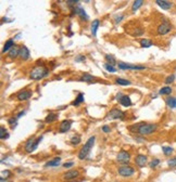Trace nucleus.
Wrapping results in <instances>:
<instances>
[{"label": "nucleus", "instance_id": "obj_1", "mask_svg": "<svg viewBox=\"0 0 176 182\" xmlns=\"http://www.w3.org/2000/svg\"><path fill=\"white\" fill-rule=\"evenodd\" d=\"M49 75V69L44 66V65H38V66H35L31 72H30V78L33 80H40L42 78H45Z\"/></svg>", "mask_w": 176, "mask_h": 182}, {"label": "nucleus", "instance_id": "obj_2", "mask_svg": "<svg viewBox=\"0 0 176 182\" xmlns=\"http://www.w3.org/2000/svg\"><path fill=\"white\" fill-rule=\"evenodd\" d=\"M158 129L157 124H147V123H142V124H138L137 125V132L140 136H148L151 134L152 132H154Z\"/></svg>", "mask_w": 176, "mask_h": 182}, {"label": "nucleus", "instance_id": "obj_3", "mask_svg": "<svg viewBox=\"0 0 176 182\" xmlns=\"http://www.w3.org/2000/svg\"><path fill=\"white\" fill-rule=\"evenodd\" d=\"M95 139H96V138L92 136H90L87 141H86V143L84 144V146L80 148V152H78V158L82 159V160H84V159L87 158L88 154L90 153V150H92V146H94Z\"/></svg>", "mask_w": 176, "mask_h": 182}, {"label": "nucleus", "instance_id": "obj_4", "mask_svg": "<svg viewBox=\"0 0 176 182\" xmlns=\"http://www.w3.org/2000/svg\"><path fill=\"white\" fill-rule=\"evenodd\" d=\"M42 140V136H38V138H35V136H32L31 139H28V141L25 144V151L26 153H32L34 152L37 146H38L39 142Z\"/></svg>", "mask_w": 176, "mask_h": 182}, {"label": "nucleus", "instance_id": "obj_5", "mask_svg": "<svg viewBox=\"0 0 176 182\" xmlns=\"http://www.w3.org/2000/svg\"><path fill=\"white\" fill-rule=\"evenodd\" d=\"M172 28H173L172 24L168 22V21H163V22L161 23V24H159V26L157 27V33L159 35L164 36V35H168V33H171Z\"/></svg>", "mask_w": 176, "mask_h": 182}, {"label": "nucleus", "instance_id": "obj_6", "mask_svg": "<svg viewBox=\"0 0 176 182\" xmlns=\"http://www.w3.org/2000/svg\"><path fill=\"white\" fill-rule=\"evenodd\" d=\"M107 117L109 119H124L125 117V113L122 112L119 108H112L109 113H108Z\"/></svg>", "mask_w": 176, "mask_h": 182}, {"label": "nucleus", "instance_id": "obj_7", "mask_svg": "<svg viewBox=\"0 0 176 182\" xmlns=\"http://www.w3.org/2000/svg\"><path fill=\"white\" fill-rule=\"evenodd\" d=\"M118 171H119V174H121L122 177H130V176H133V174H134L135 169L130 166L123 165V166L119 167Z\"/></svg>", "mask_w": 176, "mask_h": 182}, {"label": "nucleus", "instance_id": "obj_8", "mask_svg": "<svg viewBox=\"0 0 176 182\" xmlns=\"http://www.w3.org/2000/svg\"><path fill=\"white\" fill-rule=\"evenodd\" d=\"M118 65H119V68H121L123 71H125V69H133V71H136V69H139V71L146 69L145 66H142V65H134V64H130V63H124V62H119Z\"/></svg>", "mask_w": 176, "mask_h": 182}, {"label": "nucleus", "instance_id": "obj_9", "mask_svg": "<svg viewBox=\"0 0 176 182\" xmlns=\"http://www.w3.org/2000/svg\"><path fill=\"white\" fill-rule=\"evenodd\" d=\"M116 159H118L119 163L127 165L130 159V154L127 151H121L119 154H118V156H116Z\"/></svg>", "mask_w": 176, "mask_h": 182}, {"label": "nucleus", "instance_id": "obj_10", "mask_svg": "<svg viewBox=\"0 0 176 182\" xmlns=\"http://www.w3.org/2000/svg\"><path fill=\"white\" fill-rule=\"evenodd\" d=\"M72 124H73V120H71V119H64V120H62L60 126H59V131L61 133L68 132L70 129H71Z\"/></svg>", "mask_w": 176, "mask_h": 182}, {"label": "nucleus", "instance_id": "obj_11", "mask_svg": "<svg viewBox=\"0 0 176 182\" xmlns=\"http://www.w3.org/2000/svg\"><path fill=\"white\" fill-rule=\"evenodd\" d=\"M31 97H32V91L26 90V89L20 91L19 93L16 94V99H18L19 101H27Z\"/></svg>", "mask_w": 176, "mask_h": 182}, {"label": "nucleus", "instance_id": "obj_12", "mask_svg": "<svg viewBox=\"0 0 176 182\" xmlns=\"http://www.w3.org/2000/svg\"><path fill=\"white\" fill-rule=\"evenodd\" d=\"M80 176V171L77 169H71V170L66 171L65 174H63V179L64 180H73V179L77 178Z\"/></svg>", "mask_w": 176, "mask_h": 182}, {"label": "nucleus", "instance_id": "obj_13", "mask_svg": "<svg viewBox=\"0 0 176 182\" xmlns=\"http://www.w3.org/2000/svg\"><path fill=\"white\" fill-rule=\"evenodd\" d=\"M73 12L75 13V14H77L78 16H80L82 20H85V21H87L89 18H88L87 13H86V11H85L83 8L80 7V6H76V7H74V10H73Z\"/></svg>", "mask_w": 176, "mask_h": 182}, {"label": "nucleus", "instance_id": "obj_14", "mask_svg": "<svg viewBox=\"0 0 176 182\" xmlns=\"http://www.w3.org/2000/svg\"><path fill=\"white\" fill-rule=\"evenodd\" d=\"M19 57H20L21 60H23V61H27L28 59H30V57H31V53H30V50H28L27 47H25V46H21Z\"/></svg>", "mask_w": 176, "mask_h": 182}, {"label": "nucleus", "instance_id": "obj_15", "mask_svg": "<svg viewBox=\"0 0 176 182\" xmlns=\"http://www.w3.org/2000/svg\"><path fill=\"white\" fill-rule=\"evenodd\" d=\"M156 4L160 8H162L163 10H170L173 7V2L171 1H166V0H157Z\"/></svg>", "mask_w": 176, "mask_h": 182}, {"label": "nucleus", "instance_id": "obj_16", "mask_svg": "<svg viewBox=\"0 0 176 182\" xmlns=\"http://www.w3.org/2000/svg\"><path fill=\"white\" fill-rule=\"evenodd\" d=\"M135 163L136 165L139 167H144L147 164V156L142 155V154H138L136 157H135Z\"/></svg>", "mask_w": 176, "mask_h": 182}, {"label": "nucleus", "instance_id": "obj_17", "mask_svg": "<svg viewBox=\"0 0 176 182\" xmlns=\"http://www.w3.org/2000/svg\"><path fill=\"white\" fill-rule=\"evenodd\" d=\"M20 49H21V47H19L18 45L14 46V47H13V48H12V49L8 52V57H9V59H15V57H19Z\"/></svg>", "mask_w": 176, "mask_h": 182}, {"label": "nucleus", "instance_id": "obj_18", "mask_svg": "<svg viewBox=\"0 0 176 182\" xmlns=\"http://www.w3.org/2000/svg\"><path fill=\"white\" fill-rule=\"evenodd\" d=\"M14 46H15V43H14V40H13V39H9V40H7L4 46V48H2V53L9 52Z\"/></svg>", "mask_w": 176, "mask_h": 182}, {"label": "nucleus", "instance_id": "obj_19", "mask_svg": "<svg viewBox=\"0 0 176 182\" xmlns=\"http://www.w3.org/2000/svg\"><path fill=\"white\" fill-rule=\"evenodd\" d=\"M165 103L170 108H176V97H168L165 99Z\"/></svg>", "mask_w": 176, "mask_h": 182}, {"label": "nucleus", "instance_id": "obj_20", "mask_svg": "<svg viewBox=\"0 0 176 182\" xmlns=\"http://www.w3.org/2000/svg\"><path fill=\"white\" fill-rule=\"evenodd\" d=\"M95 79V77L90 74H88V73H84V74H82L78 80L80 81H85V83H89V81H92V80Z\"/></svg>", "mask_w": 176, "mask_h": 182}, {"label": "nucleus", "instance_id": "obj_21", "mask_svg": "<svg viewBox=\"0 0 176 182\" xmlns=\"http://www.w3.org/2000/svg\"><path fill=\"white\" fill-rule=\"evenodd\" d=\"M132 29H133V32H132L130 34L133 35L134 37H138V36H142V35L144 34V33H145V30H144V28H142V26L133 27Z\"/></svg>", "mask_w": 176, "mask_h": 182}, {"label": "nucleus", "instance_id": "obj_22", "mask_svg": "<svg viewBox=\"0 0 176 182\" xmlns=\"http://www.w3.org/2000/svg\"><path fill=\"white\" fill-rule=\"evenodd\" d=\"M61 163V158L60 157H56L54 158L52 160H49V162H47L45 164V167H56V166H59Z\"/></svg>", "mask_w": 176, "mask_h": 182}, {"label": "nucleus", "instance_id": "obj_23", "mask_svg": "<svg viewBox=\"0 0 176 182\" xmlns=\"http://www.w3.org/2000/svg\"><path fill=\"white\" fill-rule=\"evenodd\" d=\"M120 103H121V105L125 106V107H130L133 103H132V100H130V97H127V95H124L121 100H120Z\"/></svg>", "mask_w": 176, "mask_h": 182}, {"label": "nucleus", "instance_id": "obj_24", "mask_svg": "<svg viewBox=\"0 0 176 182\" xmlns=\"http://www.w3.org/2000/svg\"><path fill=\"white\" fill-rule=\"evenodd\" d=\"M99 24H100L99 20H94V21H92V27H90L92 36H96V35H97V29H98V27H99Z\"/></svg>", "mask_w": 176, "mask_h": 182}, {"label": "nucleus", "instance_id": "obj_25", "mask_svg": "<svg viewBox=\"0 0 176 182\" xmlns=\"http://www.w3.org/2000/svg\"><path fill=\"white\" fill-rule=\"evenodd\" d=\"M57 119H58V114L49 113L48 115H47V117L45 118V121L48 123V124H50V123H54V121H56Z\"/></svg>", "mask_w": 176, "mask_h": 182}, {"label": "nucleus", "instance_id": "obj_26", "mask_svg": "<svg viewBox=\"0 0 176 182\" xmlns=\"http://www.w3.org/2000/svg\"><path fill=\"white\" fill-rule=\"evenodd\" d=\"M172 88L168 87V86H165V87L161 88L160 91H159V94L161 95H170L171 93H172Z\"/></svg>", "mask_w": 176, "mask_h": 182}, {"label": "nucleus", "instance_id": "obj_27", "mask_svg": "<svg viewBox=\"0 0 176 182\" xmlns=\"http://www.w3.org/2000/svg\"><path fill=\"white\" fill-rule=\"evenodd\" d=\"M139 43H140V46H142V48H150V47L153 45V42L151 41L150 39H147V38H145V39H140Z\"/></svg>", "mask_w": 176, "mask_h": 182}, {"label": "nucleus", "instance_id": "obj_28", "mask_svg": "<svg viewBox=\"0 0 176 182\" xmlns=\"http://www.w3.org/2000/svg\"><path fill=\"white\" fill-rule=\"evenodd\" d=\"M9 138V133L7 132V129L4 128V126L0 127V139L1 140H6Z\"/></svg>", "mask_w": 176, "mask_h": 182}, {"label": "nucleus", "instance_id": "obj_29", "mask_svg": "<svg viewBox=\"0 0 176 182\" xmlns=\"http://www.w3.org/2000/svg\"><path fill=\"white\" fill-rule=\"evenodd\" d=\"M82 102H84V94H83V93H78L76 99H75V101L72 103V105L77 106V105H80Z\"/></svg>", "mask_w": 176, "mask_h": 182}, {"label": "nucleus", "instance_id": "obj_30", "mask_svg": "<svg viewBox=\"0 0 176 182\" xmlns=\"http://www.w3.org/2000/svg\"><path fill=\"white\" fill-rule=\"evenodd\" d=\"M142 4H144V1H142V0H136V1H134V4L132 6V11L135 12L136 10H138L139 8L142 7Z\"/></svg>", "mask_w": 176, "mask_h": 182}, {"label": "nucleus", "instance_id": "obj_31", "mask_svg": "<svg viewBox=\"0 0 176 182\" xmlns=\"http://www.w3.org/2000/svg\"><path fill=\"white\" fill-rule=\"evenodd\" d=\"M115 83H118V85H120V86H130V83H132L130 80L123 79V78H116V79H115Z\"/></svg>", "mask_w": 176, "mask_h": 182}, {"label": "nucleus", "instance_id": "obj_32", "mask_svg": "<svg viewBox=\"0 0 176 182\" xmlns=\"http://www.w3.org/2000/svg\"><path fill=\"white\" fill-rule=\"evenodd\" d=\"M70 142H71V144H72V145H77V144H80V136H78V134L73 136L72 138H71Z\"/></svg>", "mask_w": 176, "mask_h": 182}, {"label": "nucleus", "instance_id": "obj_33", "mask_svg": "<svg viewBox=\"0 0 176 182\" xmlns=\"http://www.w3.org/2000/svg\"><path fill=\"white\" fill-rule=\"evenodd\" d=\"M106 61H107V63H109V64H111V65L116 64V60L114 59V57H113V55H110V54H107V55H106Z\"/></svg>", "mask_w": 176, "mask_h": 182}, {"label": "nucleus", "instance_id": "obj_34", "mask_svg": "<svg viewBox=\"0 0 176 182\" xmlns=\"http://www.w3.org/2000/svg\"><path fill=\"white\" fill-rule=\"evenodd\" d=\"M162 151L165 156H170L173 153V148L171 146H162Z\"/></svg>", "mask_w": 176, "mask_h": 182}, {"label": "nucleus", "instance_id": "obj_35", "mask_svg": "<svg viewBox=\"0 0 176 182\" xmlns=\"http://www.w3.org/2000/svg\"><path fill=\"white\" fill-rule=\"evenodd\" d=\"M103 67L107 69L108 72H110V73H115L116 72V68L113 66V65L111 64H109V63H104L103 64Z\"/></svg>", "mask_w": 176, "mask_h": 182}, {"label": "nucleus", "instance_id": "obj_36", "mask_svg": "<svg viewBox=\"0 0 176 182\" xmlns=\"http://www.w3.org/2000/svg\"><path fill=\"white\" fill-rule=\"evenodd\" d=\"M8 123L11 125V129H14L16 127V125H18V118H14V117H12V118H9L8 119Z\"/></svg>", "mask_w": 176, "mask_h": 182}, {"label": "nucleus", "instance_id": "obj_37", "mask_svg": "<svg viewBox=\"0 0 176 182\" xmlns=\"http://www.w3.org/2000/svg\"><path fill=\"white\" fill-rule=\"evenodd\" d=\"M159 164H160V159L154 158V159H152V160L150 162L149 166H150V168H156V167H157Z\"/></svg>", "mask_w": 176, "mask_h": 182}, {"label": "nucleus", "instance_id": "obj_38", "mask_svg": "<svg viewBox=\"0 0 176 182\" xmlns=\"http://www.w3.org/2000/svg\"><path fill=\"white\" fill-rule=\"evenodd\" d=\"M168 167H176V156H174L173 158H170L168 160Z\"/></svg>", "mask_w": 176, "mask_h": 182}, {"label": "nucleus", "instance_id": "obj_39", "mask_svg": "<svg viewBox=\"0 0 176 182\" xmlns=\"http://www.w3.org/2000/svg\"><path fill=\"white\" fill-rule=\"evenodd\" d=\"M174 80H175V75H170L165 78V83H166V85H170V83H172Z\"/></svg>", "mask_w": 176, "mask_h": 182}, {"label": "nucleus", "instance_id": "obj_40", "mask_svg": "<svg viewBox=\"0 0 176 182\" xmlns=\"http://www.w3.org/2000/svg\"><path fill=\"white\" fill-rule=\"evenodd\" d=\"M11 176V172L9 170H4L1 171V179H8V177Z\"/></svg>", "mask_w": 176, "mask_h": 182}, {"label": "nucleus", "instance_id": "obj_41", "mask_svg": "<svg viewBox=\"0 0 176 182\" xmlns=\"http://www.w3.org/2000/svg\"><path fill=\"white\" fill-rule=\"evenodd\" d=\"M86 60V57L85 55H78V57L75 59V62H84Z\"/></svg>", "mask_w": 176, "mask_h": 182}, {"label": "nucleus", "instance_id": "obj_42", "mask_svg": "<svg viewBox=\"0 0 176 182\" xmlns=\"http://www.w3.org/2000/svg\"><path fill=\"white\" fill-rule=\"evenodd\" d=\"M80 1H77V0H68L66 1V4H69V6H75L76 4H78Z\"/></svg>", "mask_w": 176, "mask_h": 182}, {"label": "nucleus", "instance_id": "obj_43", "mask_svg": "<svg viewBox=\"0 0 176 182\" xmlns=\"http://www.w3.org/2000/svg\"><path fill=\"white\" fill-rule=\"evenodd\" d=\"M73 165H74V162H68V163L63 164V167H64V168H70V167H72Z\"/></svg>", "mask_w": 176, "mask_h": 182}, {"label": "nucleus", "instance_id": "obj_44", "mask_svg": "<svg viewBox=\"0 0 176 182\" xmlns=\"http://www.w3.org/2000/svg\"><path fill=\"white\" fill-rule=\"evenodd\" d=\"M124 18V15H120V16H116V19H115V24H118L119 22H121Z\"/></svg>", "mask_w": 176, "mask_h": 182}, {"label": "nucleus", "instance_id": "obj_45", "mask_svg": "<svg viewBox=\"0 0 176 182\" xmlns=\"http://www.w3.org/2000/svg\"><path fill=\"white\" fill-rule=\"evenodd\" d=\"M102 131H103V132H110V127L103 126V127H102Z\"/></svg>", "mask_w": 176, "mask_h": 182}, {"label": "nucleus", "instance_id": "obj_46", "mask_svg": "<svg viewBox=\"0 0 176 182\" xmlns=\"http://www.w3.org/2000/svg\"><path fill=\"white\" fill-rule=\"evenodd\" d=\"M23 115H25V111H22V112H20V113L18 114V115H16V118L19 119V118H21L22 116H23Z\"/></svg>", "mask_w": 176, "mask_h": 182}, {"label": "nucleus", "instance_id": "obj_47", "mask_svg": "<svg viewBox=\"0 0 176 182\" xmlns=\"http://www.w3.org/2000/svg\"><path fill=\"white\" fill-rule=\"evenodd\" d=\"M123 97H124V95H123L122 93H118V94H116V97H115V100L120 101V100H121V99H122Z\"/></svg>", "mask_w": 176, "mask_h": 182}, {"label": "nucleus", "instance_id": "obj_48", "mask_svg": "<svg viewBox=\"0 0 176 182\" xmlns=\"http://www.w3.org/2000/svg\"><path fill=\"white\" fill-rule=\"evenodd\" d=\"M0 182H11V181H9L8 179H0Z\"/></svg>", "mask_w": 176, "mask_h": 182}]
</instances>
